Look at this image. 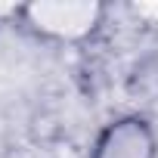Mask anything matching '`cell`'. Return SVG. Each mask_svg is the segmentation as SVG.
<instances>
[{
    "mask_svg": "<svg viewBox=\"0 0 158 158\" xmlns=\"http://www.w3.org/2000/svg\"><path fill=\"white\" fill-rule=\"evenodd\" d=\"M90 158H158V130L146 115H118L96 130Z\"/></svg>",
    "mask_w": 158,
    "mask_h": 158,
    "instance_id": "obj_2",
    "label": "cell"
},
{
    "mask_svg": "<svg viewBox=\"0 0 158 158\" xmlns=\"http://www.w3.org/2000/svg\"><path fill=\"white\" fill-rule=\"evenodd\" d=\"M19 16L37 37L74 44L102 25L106 6L96 0H31L19 10Z\"/></svg>",
    "mask_w": 158,
    "mask_h": 158,
    "instance_id": "obj_1",
    "label": "cell"
}]
</instances>
